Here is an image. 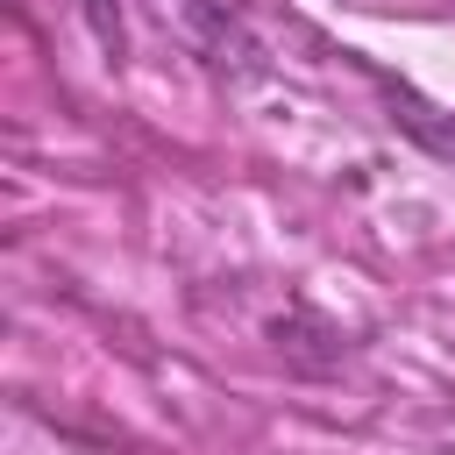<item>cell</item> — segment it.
<instances>
[{"label": "cell", "mask_w": 455, "mask_h": 455, "mask_svg": "<svg viewBox=\"0 0 455 455\" xmlns=\"http://www.w3.org/2000/svg\"><path fill=\"white\" fill-rule=\"evenodd\" d=\"M78 7H85V21H92L100 50H107V57H121V0H78Z\"/></svg>", "instance_id": "obj_1"}]
</instances>
